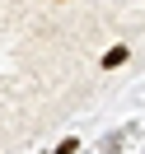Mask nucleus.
I'll list each match as a JSON object with an SVG mask.
<instances>
[{
	"instance_id": "nucleus-1",
	"label": "nucleus",
	"mask_w": 145,
	"mask_h": 154,
	"mask_svg": "<svg viewBox=\"0 0 145 154\" xmlns=\"http://www.w3.org/2000/svg\"><path fill=\"white\" fill-rule=\"evenodd\" d=\"M122 61H126V47H112V51H103V70L122 66Z\"/></svg>"
},
{
	"instance_id": "nucleus-2",
	"label": "nucleus",
	"mask_w": 145,
	"mask_h": 154,
	"mask_svg": "<svg viewBox=\"0 0 145 154\" xmlns=\"http://www.w3.org/2000/svg\"><path fill=\"white\" fill-rule=\"evenodd\" d=\"M56 154H75V140H61V145H56Z\"/></svg>"
}]
</instances>
